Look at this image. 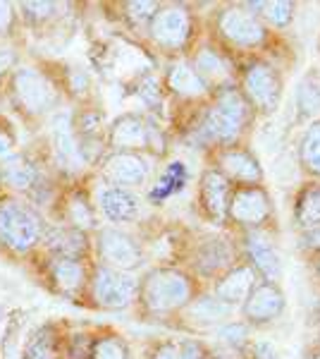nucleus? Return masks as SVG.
I'll return each mask as SVG.
<instances>
[{
	"instance_id": "20",
	"label": "nucleus",
	"mask_w": 320,
	"mask_h": 359,
	"mask_svg": "<svg viewBox=\"0 0 320 359\" xmlns=\"http://www.w3.org/2000/svg\"><path fill=\"white\" fill-rule=\"evenodd\" d=\"M98 208L110 223H130L139 216V196L132 189L108 184L98 192Z\"/></svg>"
},
{
	"instance_id": "1",
	"label": "nucleus",
	"mask_w": 320,
	"mask_h": 359,
	"mask_svg": "<svg viewBox=\"0 0 320 359\" xmlns=\"http://www.w3.org/2000/svg\"><path fill=\"white\" fill-rule=\"evenodd\" d=\"M249 120H251V106L237 86L220 89L215 103L206 111L201 123V135L206 142L220 144L223 149L235 147V142L244 135Z\"/></svg>"
},
{
	"instance_id": "5",
	"label": "nucleus",
	"mask_w": 320,
	"mask_h": 359,
	"mask_svg": "<svg viewBox=\"0 0 320 359\" xmlns=\"http://www.w3.org/2000/svg\"><path fill=\"white\" fill-rule=\"evenodd\" d=\"M272 216V201L260 184L232 189L227 218L244 230H260Z\"/></svg>"
},
{
	"instance_id": "18",
	"label": "nucleus",
	"mask_w": 320,
	"mask_h": 359,
	"mask_svg": "<svg viewBox=\"0 0 320 359\" xmlns=\"http://www.w3.org/2000/svg\"><path fill=\"white\" fill-rule=\"evenodd\" d=\"M53 154L55 163L65 172H79L86 165L84 156H81L79 139L74 137V125L67 113L57 115L53 123Z\"/></svg>"
},
{
	"instance_id": "22",
	"label": "nucleus",
	"mask_w": 320,
	"mask_h": 359,
	"mask_svg": "<svg viewBox=\"0 0 320 359\" xmlns=\"http://www.w3.org/2000/svg\"><path fill=\"white\" fill-rule=\"evenodd\" d=\"M294 108L299 123H313V118L320 113V74L316 69L306 72L296 84Z\"/></svg>"
},
{
	"instance_id": "24",
	"label": "nucleus",
	"mask_w": 320,
	"mask_h": 359,
	"mask_svg": "<svg viewBox=\"0 0 320 359\" xmlns=\"http://www.w3.org/2000/svg\"><path fill=\"white\" fill-rule=\"evenodd\" d=\"M244 8L251 10L263 25H270L277 29L292 25L294 13H296V5L289 3V0H256V3H244Z\"/></svg>"
},
{
	"instance_id": "9",
	"label": "nucleus",
	"mask_w": 320,
	"mask_h": 359,
	"mask_svg": "<svg viewBox=\"0 0 320 359\" xmlns=\"http://www.w3.org/2000/svg\"><path fill=\"white\" fill-rule=\"evenodd\" d=\"M218 29L227 41L239 46V48H256L267 36L263 22L251 10L244 8V5H232V8L220 10Z\"/></svg>"
},
{
	"instance_id": "35",
	"label": "nucleus",
	"mask_w": 320,
	"mask_h": 359,
	"mask_svg": "<svg viewBox=\"0 0 320 359\" xmlns=\"http://www.w3.org/2000/svg\"><path fill=\"white\" fill-rule=\"evenodd\" d=\"M91 359H130V347L118 335H103L89 350Z\"/></svg>"
},
{
	"instance_id": "14",
	"label": "nucleus",
	"mask_w": 320,
	"mask_h": 359,
	"mask_svg": "<svg viewBox=\"0 0 320 359\" xmlns=\"http://www.w3.org/2000/svg\"><path fill=\"white\" fill-rule=\"evenodd\" d=\"M215 170L225 175L230 182H237L239 187L263 182V165L258 156L244 147H227L218 154V168Z\"/></svg>"
},
{
	"instance_id": "40",
	"label": "nucleus",
	"mask_w": 320,
	"mask_h": 359,
	"mask_svg": "<svg viewBox=\"0 0 320 359\" xmlns=\"http://www.w3.org/2000/svg\"><path fill=\"white\" fill-rule=\"evenodd\" d=\"M22 10H27V15L32 20H46L57 10L55 3H22Z\"/></svg>"
},
{
	"instance_id": "6",
	"label": "nucleus",
	"mask_w": 320,
	"mask_h": 359,
	"mask_svg": "<svg viewBox=\"0 0 320 359\" xmlns=\"http://www.w3.org/2000/svg\"><path fill=\"white\" fill-rule=\"evenodd\" d=\"M91 292H94L96 304L103 306V309H127L137 299L139 283L130 273L101 266L94 273Z\"/></svg>"
},
{
	"instance_id": "47",
	"label": "nucleus",
	"mask_w": 320,
	"mask_h": 359,
	"mask_svg": "<svg viewBox=\"0 0 320 359\" xmlns=\"http://www.w3.org/2000/svg\"><path fill=\"white\" fill-rule=\"evenodd\" d=\"M316 276L320 278V257H318V262H316Z\"/></svg>"
},
{
	"instance_id": "7",
	"label": "nucleus",
	"mask_w": 320,
	"mask_h": 359,
	"mask_svg": "<svg viewBox=\"0 0 320 359\" xmlns=\"http://www.w3.org/2000/svg\"><path fill=\"white\" fill-rule=\"evenodd\" d=\"M242 321H246L249 326H267V323L277 321L284 309H287V294H284L280 283H267L258 280V285L253 287L251 294L246 297V302L242 306Z\"/></svg>"
},
{
	"instance_id": "27",
	"label": "nucleus",
	"mask_w": 320,
	"mask_h": 359,
	"mask_svg": "<svg viewBox=\"0 0 320 359\" xmlns=\"http://www.w3.org/2000/svg\"><path fill=\"white\" fill-rule=\"evenodd\" d=\"M50 276H53L57 290H62L65 294L79 292L86 280V271H84V266H81V262H77V259H62V257L53 259V264H50Z\"/></svg>"
},
{
	"instance_id": "10",
	"label": "nucleus",
	"mask_w": 320,
	"mask_h": 359,
	"mask_svg": "<svg viewBox=\"0 0 320 359\" xmlns=\"http://www.w3.org/2000/svg\"><path fill=\"white\" fill-rule=\"evenodd\" d=\"M98 254L108 269L122 271V273L144 264V252L139 242L118 228H106L98 233Z\"/></svg>"
},
{
	"instance_id": "45",
	"label": "nucleus",
	"mask_w": 320,
	"mask_h": 359,
	"mask_svg": "<svg viewBox=\"0 0 320 359\" xmlns=\"http://www.w3.org/2000/svg\"><path fill=\"white\" fill-rule=\"evenodd\" d=\"M5 359H20V350L13 338H8V345H5Z\"/></svg>"
},
{
	"instance_id": "44",
	"label": "nucleus",
	"mask_w": 320,
	"mask_h": 359,
	"mask_svg": "<svg viewBox=\"0 0 320 359\" xmlns=\"http://www.w3.org/2000/svg\"><path fill=\"white\" fill-rule=\"evenodd\" d=\"M13 62H15V55L10 53V50H0V74L13 67Z\"/></svg>"
},
{
	"instance_id": "36",
	"label": "nucleus",
	"mask_w": 320,
	"mask_h": 359,
	"mask_svg": "<svg viewBox=\"0 0 320 359\" xmlns=\"http://www.w3.org/2000/svg\"><path fill=\"white\" fill-rule=\"evenodd\" d=\"M69 218H72V223L77 230L91 228V225L96 223L94 211H91V206L86 204V199H81V196H74L72 204H69Z\"/></svg>"
},
{
	"instance_id": "43",
	"label": "nucleus",
	"mask_w": 320,
	"mask_h": 359,
	"mask_svg": "<svg viewBox=\"0 0 320 359\" xmlns=\"http://www.w3.org/2000/svg\"><path fill=\"white\" fill-rule=\"evenodd\" d=\"M13 25V8L8 3H0V32H5Z\"/></svg>"
},
{
	"instance_id": "25",
	"label": "nucleus",
	"mask_w": 320,
	"mask_h": 359,
	"mask_svg": "<svg viewBox=\"0 0 320 359\" xmlns=\"http://www.w3.org/2000/svg\"><path fill=\"white\" fill-rule=\"evenodd\" d=\"M187 314L194 321L203 323V326H223L225 321H230V316L235 314L232 306L223 304L220 299H215L213 294H203V297H194L187 306Z\"/></svg>"
},
{
	"instance_id": "16",
	"label": "nucleus",
	"mask_w": 320,
	"mask_h": 359,
	"mask_svg": "<svg viewBox=\"0 0 320 359\" xmlns=\"http://www.w3.org/2000/svg\"><path fill=\"white\" fill-rule=\"evenodd\" d=\"M258 280L260 278L256 276V271L246 262L235 264L230 271H225V273L215 280L213 297L220 299V302L227 306H232V309H237V306H242L246 302V297L251 294L253 287L258 285Z\"/></svg>"
},
{
	"instance_id": "31",
	"label": "nucleus",
	"mask_w": 320,
	"mask_h": 359,
	"mask_svg": "<svg viewBox=\"0 0 320 359\" xmlns=\"http://www.w3.org/2000/svg\"><path fill=\"white\" fill-rule=\"evenodd\" d=\"M48 247L57 252V257L62 259H79L84 257L86 247V235L84 230H77V228H62V230H55L53 235L48 237Z\"/></svg>"
},
{
	"instance_id": "15",
	"label": "nucleus",
	"mask_w": 320,
	"mask_h": 359,
	"mask_svg": "<svg viewBox=\"0 0 320 359\" xmlns=\"http://www.w3.org/2000/svg\"><path fill=\"white\" fill-rule=\"evenodd\" d=\"M103 177L110 182V187L120 189H137L146 184L148 180V163L141 158V154L115 151L110 154L103 163Z\"/></svg>"
},
{
	"instance_id": "26",
	"label": "nucleus",
	"mask_w": 320,
	"mask_h": 359,
	"mask_svg": "<svg viewBox=\"0 0 320 359\" xmlns=\"http://www.w3.org/2000/svg\"><path fill=\"white\" fill-rule=\"evenodd\" d=\"M294 223L301 233L320 228V184H308L294 204Z\"/></svg>"
},
{
	"instance_id": "3",
	"label": "nucleus",
	"mask_w": 320,
	"mask_h": 359,
	"mask_svg": "<svg viewBox=\"0 0 320 359\" xmlns=\"http://www.w3.org/2000/svg\"><path fill=\"white\" fill-rule=\"evenodd\" d=\"M242 96L251 106V111L260 115H272L280 108L284 82L272 65L263 60H253L242 72Z\"/></svg>"
},
{
	"instance_id": "37",
	"label": "nucleus",
	"mask_w": 320,
	"mask_h": 359,
	"mask_svg": "<svg viewBox=\"0 0 320 359\" xmlns=\"http://www.w3.org/2000/svg\"><path fill=\"white\" fill-rule=\"evenodd\" d=\"M127 17L134 22V25H151V20L155 17V13L160 10L158 3H127L125 5Z\"/></svg>"
},
{
	"instance_id": "34",
	"label": "nucleus",
	"mask_w": 320,
	"mask_h": 359,
	"mask_svg": "<svg viewBox=\"0 0 320 359\" xmlns=\"http://www.w3.org/2000/svg\"><path fill=\"white\" fill-rule=\"evenodd\" d=\"M249 335H251V326H249L246 321H235V318H230V321H225L223 326H218V331H215V338L220 340L223 345L232 347V350H244V347L249 345Z\"/></svg>"
},
{
	"instance_id": "28",
	"label": "nucleus",
	"mask_w": 320,
	"mask_h": 359,
	"mask_svg": "<svg viewBox=\"0 0 320 359\" xmlns=\"http://www.w3.org/2000/svg\"><path fill=\"white\" fill-rule=\"evenodd\" d=\"M148 359H208V350L203 343L191 338L162 340L151 350Z\"/></svg>"
},
{
	"instance_id": "11",
	"label": "nucleus",
	"mask_w": 320,
	"mask_h": 359,
	"mask_svg": "<svg viewBox=\"0 0 320 359\" xmlns=\"http://www.w3.org/2000/svg\"><path fill=\"white\" fill-rule=\"evenodd\" d=\"M151 39L165 50H179L191 36V15L182 5L160 8L148 25Z\"/></svg>"
},
{
	"instance_id": "12",
	"label": "nucleus",
	"mask_w": 320,
	"mask_h": 359,
	"mask_svg": "<svg viewBox=\"0 0 320 359\" xmlns=\"http://www.w3.org/2000/svg\"><path fill=\"white\" fill-rule=\"evenodd\" d=\"M244 254L246 264L256 271L260 280L280 283L282 278V257L277 252L275 242L263 230H246L244 235Z\"/></svg>"
},
{
	"instance_id": "19",
	"label": "nucleus",
	"mask_w": 320,
	"mask_h": 359,
	"mask_svg": "<svg viewBox=\"0 0 320 359\" xmlns=\"http://www.w3.org/2000/svg\"><path fill=\"white\" fill-rule=\"evenodd\" d=\"M194 266L203 278H215L218 280L225 271H230L235 266V249L223 237H211L199 247Z\"/></svg>"
},
{
	"instance_id": "29",
	"label": "nucleus",
	"mask_w": 320,
	"mask_h": 359,
	"mask_svg": "<svg viewBox=\"0 0 320 359\" xmlns=\"http://www.w3.org/2000/svg\"><path fill=\"white\" fill-rule=\"evenodd\" d=\"M0 177H3V182L10 184L13 189L27 192V189H32L34 184H36L39 172L27 158H22V156H13V158H8L3 165H0Z\"/></svg>"
},
{
	"instance_id": "32",
	"label": "nucleus",
	"mask_w": 320,
	"mask_h": 359,
	"mask_svg": "<svg viewBox=\"0 0 320 359\" xmlns=\"http://www.w3.org/2000/svg\"><path fill=\"white\" fill-rule=\"evenodd\" d=\"M25 359H57V335L53 328L43 326L29 338Z\"/></svg>"
},
{
	"instance_id": "33",
	"label": "nucleus",
	"mask_w": 320,
	"mask_h": 359,
	"mask_svg": "<svg viewBox=\"0 0 320 359\" xmlns=\"http://www.w3.org/2000/svg\"><path fill=\"white\" fill-rule=\"evenodd\" d=\"M184 182H187V168H184V163H179V161H174V163L167 165V170L162 172L158 184L151 189V201L167 199L170 194L179 192V189L184 187Z\"/></svg>"
},
{
	"instance_id": "13",
	"label": "nucleus",
	"mask_w": 320,
	"mask_h": 359,
	"mask_svg": "<svg viewBox=\"0 0 320 359\" xmlns=\"http://www.w3.org/2000/svg\"><path fill=\"white\" fill-rule=\"evenodd\" d=\"M110 144L118 151L137 154L141 149H153L158 144V130L141 115L125 113L110 125Z\"/></svg>"
},
{
	"instance_id": "17",
	"label": "nucleus",
	"mask_w": 320,
	"mask_h": 359,
	"mask_svg": "<svg viewBox=\"0 0 320 359\" xmlns=\"http://www.w3.org/2000/svg\"><path fill=\"white\" fill-rule=\"evenodd\" d=\"M232 196V182L225 175H220L215 168L206 170L201 175L199 184V199L201 206L206 211V216L211 218L215 225H223L227 221V204Z\"/></svg>"
},
{
	"instance_id": "46",
	"label": "nucleus",
	"mask_w": 320,
	"mask_h": 359,
	"mask_svg": "<svg viewBox=\"0 0 320 359\" xmlns=\"http://www.w3.org/2000/svg\"><path fill=\"white\" fill-rule=\"evenodd\" d=\"M306 359H320V350H313V352H308Z\"/></svg>"
},
{
	"instance_id": "21",
	"label": "nucleus",
	"mask_w": 320,
	"mask_h": 359,
	"mask_svg": "<svg viewBox=\"0 0 320 359\" xmlns=\"http://www.w3.org/2000/svg\"><path fill=\"white\" fill-rule=\"evenodd\" d=\"M191 67H194V72L199 74L208 86L218 84L220 89L230 86L232 69H230V65H227L225 55L218 53V50L211 48V46H203V48H199V53L194 55Z\"/></svg>"
},
{
	"instance_id": "23",
	"label": "nucleus",
	"mask_w": 320,
	"mask_h": 359,
	"mask_svg": "<svg viewBox=\"0 0 320 359\" xmlns=\"http://www.w3.org/2000/svg\"><path fill=\"white\" fill-rule=\"evenodd\" d=\"M167 86H170L172 94L182 96V98H201L208 94V86L199 74L194 72L191 62H172L170 69H167Z\"/></svg>"
},
{
	"instance_id": "2",
	"label": "nucleus",
	"mask_w": 320,
	"mask_h": 359,
	"mask_svg": "<svg viewBox=\"0 0 320 359\" xmlns=\"http://www.w3.org/2000/svg\"><path fill=\"white\" fill-rule=\"evenodd\" d=\"M139 299L153 314L187 309L194 299V283L179 269H153L139 283Z\"/></svg>"
},
{
	"instance_id": "4",
	"label": "nucleus",
	"mask_w": 320,
	"mask_h": 359,
	"mask_svg": "<svg viewBox=\"0 0 320 359\" xmlns=\"http://www.w3.org/2000/svg\"><path fill=\"white\" fill-rule=\"evenodd\" d=\"M41 240V221L27 204L0 199V242L13 252H29Z\"/></svg>"
},
{
	"instance_id": "41",
	"label": "nucleus",
	"mask_w": 320,
	"mask_h": 359,
	"mask_svg": "<svg viewBox=\"0 0 320 359\" xmlns=\"http://www.w3.org/2000/svg\"><path fill=\"white\" fill-rule=\"evenodd\" d=\"M301 247L308 249V252L320 254V228H313V230L301 233Z\"/></svg>"
},
{
	"instance_id": "39",
	"label": "nucleus",
	"mask_w": 320,
	"mask_h": 359,
	"mask_svg": "<svg viewBox=\"0 0 320 359\" xmlns=\"http://www.w3.org/2000/svg\"><path fill=\"white\" fill-rule=\"evenodd\" d=\"M139 96H141L151 108L158 106V103H160V91H158V84H155V79H153V77H146V79H144L141 86H139Z\"/></svg>"
},
{
	"instance_id": "42",
	"label": "nucleus",
	"mask_w": 320,
	"mask_h": 359,
	"mask_svg": "<svg viewBox=\"0 0 320 359\" xmlns=\"http://www.w3.org/2000/svg\"><path fill=\"white\" fill-rule=\"evenodd\" d=\"M15 149V137L3 123H0V156H8Z\"/></svg>"
},
{
	"instance_id": "8",
	"label": "nucleus",
	"mask_w": 320,
	"mask_h": 359,
	"mask_svg": "<svg viewBox=\"0 0 320 359\" xmlns=\"http://www.w3.org/2000/svg\"><path fill=\"white\" fill-rule=\"evenodd\" d=\"M15 98L27 113H48L57 106V89L43 72L34 67H22L15 72Z\"/></svg>"
},
{
	"instance_id": "30",
	"label": "nucleus",
	"mask_w": 320,
	"mask_h": 359,
	"mask_svg": "<svg viewBox=\"0 0 320 359\" xmlns=\"http://www.w3.org/2000/svg\"><path fill=\"white\" fill-rule=\"evenodd\" d=\"M299 165L308 175L320 177V120L308 123L299 139Z\"/></svg>"
},
{
	"instance_id": "38",
	"label": "nucleus",
	"mask_w": 320,
	"mask_h": 359,
	"mask_svg": "<svg viewBox=\"0 0 320 359\" xmlns=\"http://www.w3.org/2000/svg\"><path fill=\"white\" fill-rule=\"evenodd\" d=\"M249 359H282L280 350L267 340H249V345L244 347Z\"/></svg>"
}]
</instances>
